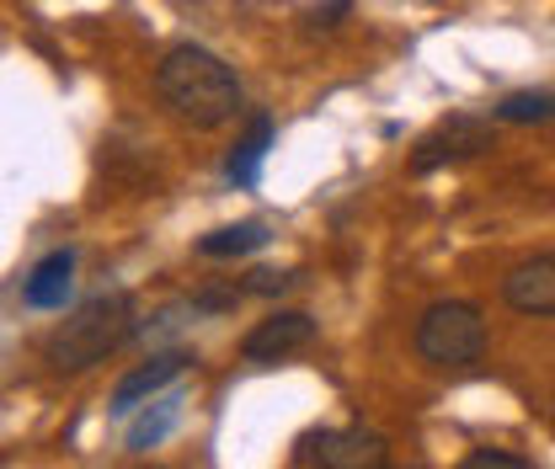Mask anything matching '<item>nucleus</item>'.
<instances>
[{
  "label": "nucleus",
  "mask_w": 555,
  "mask_h": 469,
  "mask_svg": "<svg viewBox=\"0 0 555 469\" xmlns=\"http://www.w3.org/2000/svg\"><path fill=\"white\" fill-rule=\"evenodd\" d=\"M491 149V123L481 118H449V123H438L427 139H416L412 149V171L416 177H427V171H443V166H460V160H470V155H481Z\"/></svg>",
  "instance_id": "nucleus-4"
},
{
  "label": "nucleus",
  "mask_w": 555,
  "mask_h": 469,
  "mask_svg": "<svg viewBox=\"0 0 555 469\" xmlns=\"http://www.w3.org/2000/svg\"><path fill=\"white\" fill-rule=\"evenodd\" d=\"M273 235H268V224L262 219H246V224H224V230H214L198 240V251L214 257V262H224V257H251V251H262Z\"/></svg>",
  "instance_id": "nucleus-11"
},
{
  "label": "nucleus",
  "mask_w": 555,
  "mask_h": 469,
  "mask_svg": "<svg viewBox=\"0 0 555 469\" xmlns=\"http://www.w3.org/2000/svg\"><path fill=\"white\" fill-rule=\"evenodd\" d=\"M182 421V395H155L150 411L139 416L134 427H129V448L144 454V448H155V443H166V432Z\"/></svg>",
  "instance_id": "nucleus-12"
},
{
  "label": "nucleus",
  "mask_w": 555,
  "mask_h": 469,
  "mask_svg": "<svg viewBox=\"0 0 555 469\" xmlns=\"http://www.w3.org/2000/svg\"><path fill=\"white\" fill-rule=\"evenodd\" d=\"M288 283H294L288 272H251V277L241 283V294H283Z\"/></svg>",
  "instance_id": "nucleus-15"
},
{
  "label": "nucleus",
  "mask_w": 555,
  "mask_h": 469,
  "mask_svg": "<svg viewBox=\"0 0 555 469\" xmlns=\"http://www.w3.org/2000/svg\"><path fill=\"white\" fill-rule=\"evenodd\" d=\"M188 363H193V357H188L182 347L155 352L150 363H139L134 374H124V379H118V390H113V405H107V411H113V416H134L139 405H150L160 390H166V385H177Z\"/></svg>",
  "instance_id": "nucleus-6"
},
{
  "label": "nucleus",
  "mask_w": 555,
  "mask_h": 469,
  "mask_svg": "<svg viewBox=\"0 0 555 469\" xmlns=\"http://www.w3.org/2000/svg\"><path fill=\"white\" fill-rule=\"evenodd\" d=\"M268 149H273V118H251V129L235 139V149L224 155V177H230L235 187H257Z\"/></svg>",
  "instance_id": "nucleus-10"
},
{
  "label": "nucleus",
  "mask_w": 555,
  "mask_h": 469,
  "mask_svg": "<svg viewBox=\"0 0 555 469\" xmlns=\"http://www.w3.org/2000/svg\"><path fill=\"white\" fill-rule=\"evenodd\" d=\"M134 331H139V315H134V299L124 288L91 294L75 315H65L54 326V336L43 341V357H49L54 374H86L102 357H113Z\"/></svg>",
  "instance_id": "nucleus-2"
},
{
  "label": "nucleus",
  "mask_w": 555,
  "mask_h": 469,
  "mask_svg": "<svg viewBox=\"0 0 555 469\" xmlns=\"http://www.w3.org/2000/svg\"><path fill=\"white\" fill-rule=\"evenodd\" d=\"M460 469H534L529 459L518 454H496V448H476L470 459H460Z\"/></svg>",
  "instance_id": "nucleus-14"
},
{
  "label": "nucleus",
  "mask_w": 555,
  "mask_h": 469,
  "mask_svg": "<svg viewBox=\"0 0 555 469\" xmlns=\"http://www.w3.org/2000/svg\"><path fill=\"white\" fill-rule=\"evenodd\" d=\"M412 347L422 363L433 368H470L481 363L486 352V321L476 304L465 299H438L416 315V331H412Z\"/></svg>",
  "instance_id": "nucleus-3"
},
{
  "label": "nucleus",
  "mask_w": 555,
  "mask_h": 469,
  "mask_svg": "<svg viewBox=\"0 0 555 469\" xmlns=\"http://www.w3.org/2000/svg\"><path fill=\"white\" fill-rule=\"evenodd\" d=\"M502 299L518 315H555V251L524 257L518 268L502 277Z\"/></svg>",
  "instance_id": "nucleus-8"
},
{
  "label": "nucleus",
  "mask_w": 555,
  "mask_h": 469,
  "mask_svg": "<svg viewBox=\"0 0 555 469\" xmlns=\"http://www.w3.org/2000/svg\"><path fill=\"white\" fill-rule=\"evenodd\" d=\"M315 341V321L305 315V310H278L268 321H257L246 341H241V352L251 357V363H278V357H288V352H299V347H310Z\"/></svg>",
  "instance_id": "nucleus-7"
},
{
  "label": "nucleus",
  "mask_w": 555,
  "mask_h": 469,
  "mask_svg": "<svg viewBox=\"0 0 555 469\" xmlns=\"http://www.w3.org/2000/svg\"><path fill=\"white\" fill-rule=\"evenodd\" d=\"M502 123H551L555 118V91H513L496 102Z\"/></svg>",
  "instance_id": "nucleus-13"
},
{
  "label": "nucleus",
  "mask_w": 555,
  "mask_h": 469,
  "mask_svg": "<svg viewBox=\"0 0 555 469\" xmlns=\"http://www.w3.org/2000/svg\"><path fill=\"white\" fill-rule=\"evenodd\" d=\"M155 91L160 102L193 123V129H219L241 113V80L219 54H208L198 43H177L166 49V60L155 65Z\"/></svg>",
  "instance_id": "nucleus-1"
},
{
  "label": "nucleus",
  "mask_w": 555,
  "mask_h": 469,
  "mask_svg": "<svg viewBox=\"0 0 555 469\" xmlns=\"http://www.w3.org/2000/svg\"><path fill=\"white\" fill-rule=\"evenodd\" d=\"M69 294H75V251H49L22 283L27 310H65Z\"/></svg>",
  "instance_id": "nucleus-9"
},
{
  "label": "nucleus",
  "mask_w": 555,
  "mask_h": 469,
  "mask_svg": "<svg viewBox=\"0 0 555 469\" xmlns=\"http://www.w3.org/2000/svg\"><path fill=\"white\" fill-rule=\"evenodd\" d=\"M310 465L315 469H385L390 443L369 427H332L310 438Z\"/></svg>",
  "instance_id": "nucleus-5"
}]
</instances>
